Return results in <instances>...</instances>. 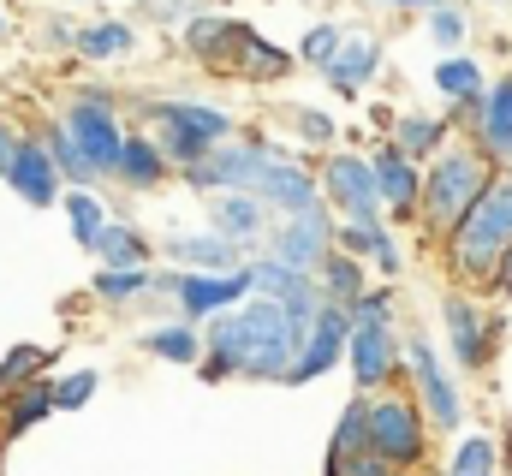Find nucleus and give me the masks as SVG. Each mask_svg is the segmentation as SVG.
Segmentation results:
<instances>
[{"label":"nucleus","mask_w":512,"mask_h":476,"mask_svg":"<svg viewBox=\"0 0 512 476\" xmlns=\"http://www.w3.org/2000/svg\"><path fill=\"white\" fill-rule=\"evenodd\" d=\"M507 244H512V173L489 179V191L453 227V268L471 274V280H495V262H501Z\"/></svg>","instance_id":"1"},{"label":"nucleus","mask_w":512,"mask_h":476,"mask_svg":"<svg viewBox=\"0 0 512 476\" xmlns=\"http://www.w3.org/2000/svg\"><path fill=\"white\" fill-rule=\"evenodd\" d=\"M483 191H489V161L477 149H441L429 179H423V209H429V221L441 233H453Z\"/></svg>","instance_id":"2"},{"label":"nucleus","mask_w":512,"mask_h":476,"mask_svg":"<svg viewBox=\"0 0 512 476\" xmlns=\"http://www.w3.org/2000/svg\"><path fill=\"white\" fill-rule=\"evenodd\" d=\"M346 340H352V310H346L340 298H322L316 322L304 328V340H298V357H292V369H286V387H304V381L328 375V369L346 357Z\"/></svg>","instance_id":"3"},{"label":"nucleus","mask_w":512,"mask_h":476,"mask_svg":"<svg viewBox=\"0 0 512 476\" xmlns=\"http://www.w3.org/2000/svg\"><path fill=\"white\" fill-rule=\"evenodd\" d=\"M60 125L78 137V149L90 155L96 179H114V173H120V149H126V131L114 125V102H108L102 90L78 96V102H72V114L60 119Z\"/></svg>","instance_id":"4"},{"label":"nucleus","mask_w":512,"mask_h":476,"mask_svg":"<svg viewBox=\"0 0 512 476\" xmlns=\"http://www.w3.org/2000/svg\"><path fill=\"white\" fill-rule=\"evenodd\" d=\"M161 286L185 304V316H215V310H233L245 292H256V274L251 268H179Z\"/></svg>","instance_id":"5"},{"label":"nucleus","mask_w":512,"mask_h":476,"mask_svg":"<svg viewBox=\"0 0 512 476\" xmlns=\"http://www.w3.org/2000/svg\"><path fill=\"white\" fill-rule=\"evenodd\" d=\"M423 417L411 399H370V447L382 453L387 465H417L423 459Z\"/></svg>","instance_id":"6"},{"label":"nucleus","mask_w":512,"mask_h":476,"mask_svg":"<svg viewBox=\"0 0 512 476\" xmlns=\"http://www.w3.org/2000/svg\"><path fill=\"white\" fill-rule=\"evenodd\" d=\"M268 155L274 149H262V143H233V149H209L197 167H185L191 173V185L197 191H256V179H262V167H268Z\"/></svg>","instance_id":"7"},{"label":"nucleus","mask_w":512,"mask_h":476,"mask_svg":"<svg viewBox=\"0 0 512 476\" xmlns=\"http://www.w3.org/2000/svg\"><path fill=\"white\" fill-rule=\"evenodd\" d=\"M322 185H328V203H334L346 221H376L382 191H376V167H370V161H358V155H334V161L322 167Z\"/></svg>","instance_id":"8"},{"label":"nucleus","mask_w":512,"mask_h":476,"mask_svg":"<svg viewBox=\"0 0 512 476\" xmlns=\"http://www.w3.org/2000/svg\"><path fill=\"white\" fill-rule=\"evenodd\" d=\"M6 179H12V191H18L24 203H36V209L60 203V161L48 155V143H42V137H18Z\"/></svg>","instance_id":"9"},{"label":"nucleus","mask_w":512,"mask_h":476,"mask_svg":"<svg viewBox=\"0 0 512 476\" xmlns=\"http://www.w3.org/2000/svg\"><path fill=\"white\" fill-rule=\"evenodd\" d=\"M256 197H262V203H274L280 215H304V209H316V203H322L316 179H310L298 161H286V155H268V167H262V179H256Z\"/></svg>","instance_id":"10"},{"label":"nucleus","mask_w":512,"mask_h":476,"mask_svg":"<svg viewBox=\"0 0 512 476\" xmlns=\"http://www.w3.org/2000/svg\"><path fill=\"white\" fill-rule=\"evenodd\" d=\"M328 238H334V227H328V215H322V203H316V209H304V215H286V227L274 233V256L292 262V268H316V262L328 256Z\"/></svg>","instance_id":"11"},{"label":"nucleus","mask_w":512,"mask_h":476,"mask_svg":"<svg viewBox=\"0 0 512 476\" xmlns=\"http://www.w3.org/2000/svg\"><path fill=\"white\" fill-rule=\"evenodd\" d=\"M405 357H411V369H417L423 411H429L441 429H459V393H453V381L441 375V363H435V352H429V340H405Z\"/></svg>","instance_id":"12"},{"label":"nucleus","mask_w":512,"mask_h":476,"mask_svg":"<svg viewBox=\"0 0 512 476\" xmlns=\"http://www.w3.org/2000/svg\"><path fill=\"white\" fill-rule=\"evenodd\" d=\"M346 352H352V375H358V387H382L387 375H393L399 340L387 334V322H352Z\"/></svg>","instance_id":"13"},{"label":"nucleus","mask_w":512,"mask_h":476,"mask_svg":"<svg viewBox=\"0 0 512 476\" xmlns=\"http://www.w3.org/2000/svg\"><path fill=\"white\" fill-rule=\"evenodd\" d=\"M149 119H155V143H161V155H167V167H197L215 143L197 131V125H185V119L173 114L167 102H149Z\"/></svg>","instance_id":"14"},{"label":"nucleus","mask_w":512,"mask_h":476,"mask_svg":"<svg viewBox=\"0 0 512 476\" xmlns=\"http://www.w3.org/2000/svg\"><path fill=\"white\" fill-rule=\"evenodd\" d=\"M0 405H6V423H0V435H6V441L30 435V423H42L48 411H60V405H54V381H42V375L18 381V387L0 399Z\"/></svg>","instance_id":"15"},{"label":"nucleus","mask_w":512,"mask_h":476,"mask_svg":"<svg viewBox=\"0 0 512 476\" xmlns=\"http://www.w3.org/2000/svg\"><path fill=\"white\" fill-rule=\"evenodd\" d=\"M441 316H447L453 357H459L465 369H477V363L489 357V322L477 316V304H471V298H447V304H441Z\"/></svg>","instance_id":"16"},{"label":"nucleus","mask_w":512,"mask_h":476,"mask_svg":"<svg viewBox=\"0 0 512 476\" xmlns=\"http://www.w3.org/2000/svg\"><path fill=\"white\" fill-rule=\"evenodd\" d=\"M239 36H245V24L227 18V12H215V18H185V42H191V54L209 60V66H233Z\"/></svg>","instance_id":"17"},{"label":"nucleus","mask_w":512,"mask_h":476,"mask_svg":"<svg viewBox=\"0 0 512 476\" xmlns=\"http://www.w3.org/2000/svg\"><path fill=\"white\" fill-rule=\"evenodd\" d=\"M376 191H382L387 209H411L417 197H423V179H417V167H411V155L393 143V149H376Z\"/></svg>","instance_id":"18"},{"label":"nucleus","mask_w":512,"mask_h":476,"mask_svg":"<svg viewBox=\"0 0 512 476\" xmlns=\"http://www.w3.org/2000/svg\"><path fill=\"white\" fill-rule=\"evenodd\" d=\"M376 66H382V48H376L370 36H352V42H340V54H334L322 72H328V84H334V90H358Z\"/></svg>","instance_id":"19"},{"label":"nucleus","mask_w":512,"mask_h":476,"mask_svg":"<svg viewBox=\"0 0 512 476\" xmlns=\"http://www.w3.org/2000/svg\"><path fill=\"white\" fill-rule=\"evenodd\" d=\"M370 447V399H352L340 429H334V447H328V471H346L358 453Z\"/></svg>","instance_id":"20"},{"label":"nucleus","mask_w":512,"mask_h":476,"mask_svg":"<svg viewBox=\"0 0 512 476\" xmlns=\"http://www.w3.org/2000/svg\"><path fill=\"white\" fill-rule=\"evenodd\" d=\"M173 256H179V268H239V238L197 233V238H179Z\"/></svg>","instance_id":"21"},{"label":"nucleus","mask_w":512,"mask_h":476,"mask_svg":"<svg viewBox=\"0 0 512 476\" xmlns=\"http://www.w3.org/2000/svg\"><path fill=\"white\" fill-rule=\"evenodd\" d=\"M215 227L227 238H256L262 233V197L256 191H227V197H215Z\"/></svg>","instance_id":"22"},{"label":"nucleus","mask_w":512,"mask_h":476,"mask_svg":"<svg viewBox=\"0 0 512 476\" xmlns=\"http://www.w3.org/2000/svg\"><path fill=\"white\" fill-rule=\"evenodd\" d=\"M477 119H483V149L489 155H512V78L495 84V96L477 102Z\"/></svg>","instance_id":"23"},{"label":"nucleus","mask_w":512,"mask_h":476,"mask_svg":"<svg viewBox=\"0 0 512 476\" xmlns=\"http://www.w3.org/2000/svg\"><path fill=\"white\" fill-rule=\"evenodd\" d=\"M161 173H167L161 143H155V137H126V149H120V179L137 185V191H149V185H161Z\"/></svg>","instance_id":"24"},{"label":"nucleus","mask_w":512,"mask_h":476,"mask_svg":"<svg viewBox=\"0 0 512 476\" xmlns=\"http://www.w3.org/2000/svg\"><path fill=\"white\" fill-rule=\"evenodd\" d=\"M60 203H66V215H72V238H78L84 250H96V238H102V227H108L102 197H96L90 185H78V191H60Z\"/></svg>","instance_id":"25"},{"label":"nucleus","mask_w":512,"mask_h":476,"mask_svg":"<svg viewBox=\"0 0 512 476\" xmlns=\"http://www.w3.org/2000/svg\"><path fill=\"white\" fill-rule=\"evenodd\" d=\"M393 143H399L411 161H423V155H441V149H447V125H441V119H423V114H405L393 125Z\"/></svg>","instance_id":"26"},{"label":"nucleus","mask_w":512,"mask_h":476,"mask_svg":"<svg viewBox=\"0 0 512 476\" xmlns=\"http://www.w3.org/2000/svg\"><path fill=\"white\" fill-rule=\"evenodd\" d=\"M256 292L262 298H280V304H292L304 286H310V268H292V262H280V256H268V262H256Z\"/></svg>","instance_id":"27"},{"label":"nucleus","mask_w":512,"mask_h":476,"mask_svg":"<svg viewBox=\"0 0 512 476\" xmlns=\"http://www.w3.org/2000/svg\"><path fill=\"white\" fill-rule=\"evenodd\" d=\"M233 66H239L245 78H280V72H286L292 60H286V54H280L274 42H262L251 24H245V36H239V54H233Z\"/></svg>","instance_id":"28"},{"label":"nucleus","mask_w":512,"mask_h":476,"mask_svg":"<svg viewBox=\"0 0 512 476\" xmlns=\"http://www.w3.org/2000/svg\"><path fill=\"white\" fill-rule=\"evenodd\" d=\"M42 143H48V155L60 161V179H72V185H90V179H96L90 155L78 149V137H72L66 125H48V131H42Z\"/></svg>","instance_id":"29"},{"label":"nucleus","mask_w":512,"mask_h":476,"mask_svg":"<svg viewBox=\"0 0 512 476\" xmlns=\"http://www.w3.org/2000/svg\"><path fill=\"white\" fill-rule=\"evenodd\" d=\"M143 346H149L155 357H167V363H197V357L209 352V346H203V334H197L191 322H179V328H155Z\"/></svg>","instance_id":"30"},{"label":"nucleus","mask_w":512,"mask_h":476,"mask_svg":"<svg viewBox=\"0 0 512 476\" xmlns=\"http://www.w3.org/2000/svg\"><path fill=\"white\" fill-rule=\"evenodd\" d=\"M435 84H441L453 102H483V72H477V60H465V54L441 60V66H435Z\"/></svg>","instance_id":"31"},{"label":"nucleus","mask_w":512,"mask_h":476,"mask_svg":"<svg viewBox=\"0 0 512 476\" xmlns=\"http://www.w3.org/2000/svg\"><path fill=\"white\" fill-rule=\"evenodd\" d=\"M96 256H102L108 268H137V262L149 256V244L137 238V227H102V238H96Z\"/></svg>","instance_id":"32"},{"label":"nucleus","mask_w":512,"mask_h":476,"mask_svg":"<svg viewBox=\"0 0 512 476\" xmlns=\"http://www.w3.org/2000/svg\"><path fill=\"white\" fill-rule=\"evenodd\" d=\"M316 268H322V286H328V298H340V304H352V298L364 292V274H358V262H352V256H340V250H328V256L316 262Z\"/></svg>","instance_id":"33"},{"label":"nucleus","mask_w":512,"mask_h":476,"mask_svg":"<svg viewBox=\"0 0 512 476\" xmlns=\"http://www.w3.org/2000/svg\"><path fill=\"white\" fill-rule=\"evenodd\" d=\"M78 54H90V60L131 54V24H90V30H78Z\"/></svg>","instance_id":"34"},{"label":"nucleus","mask_w":512,"mask_h":476,"mask_svg":"<svg viewBox=\"0 0 512 476\" xmlns=\"http://www.w3.org/2000/svg\"><path fill=\"white\" fill-rule=\"evenodd\" d=\"M149 286H155V280L143 274V262H137V268H102V274H96V292H102L108 304H131V298H143Z\"/></svg>","instance_id":"35"},{"label":"nucleus","mask_w":512,"mask_h":476,"mask_svg":"<svg viewBox=\"0 0 512 476\" xmlns=\"http://www.w3.org/2000/svg\"><path fill=\"white\" fill-rule=\"evenodd\" d=\"M173 114L185 119V125H197L209 143H221V137H233V119L221 114V108H203V102H167Z\"/></svg>","instance_id":"36"},{"label":"nucleus","mask_w":512,"mask_h":476,"mask_svg":"<svg viewBox=\"0 0 512 476\" xmlns=\"http://www.w3.org/2000/svg\"><path fill=\"white\" fill-rule=\"evenodd\" d=\"M42 357H48L42 346H18V352H6V363H0V399H6L18 381H30V375L42 369Z\"/></svg>","instance_id":"37"},{"label":"nucleus","mask_w":512,"mask_h":476,"mask_svg":"<svg viewBox=\"0 0 512 476\" xmlns=\"http://www.w3.org/2000/svg\"><path fill=\"white\" fill-rule=\"evenodd\" d=\"M501 465V453H495V441H483V435H471L459 453H453V471L459 476H477V471H495Z\"/></svg>","instance_id":"38"},{"label":"nucleus","mask_w":512,"mask_h":476,"mask_svg":"<svg viewBox=\"0 0 512 476\" xmlns=\"http://www.w3.org/2000/svg\"><path fill=\"white\" fill-rule=\"evenodd\" d=\"M90 393H96V369H78V375L54 381V405H60V411H78V405H90Z\"/></svg>","instance_id":"39"},{"label":"nucleus","mask_w":512,"mask_h":476,"mask_svg":"<svg viewBox=\"0 0 512 476\" xmlns=\"http://www.w3.org/2000/svg\"><path fill=\"white\" fill-rule=\"evenodd\" d=\"M340 42H346V36H340V30H334V24H316V30H310V36H304V48H298V54H304V60H310V66H328V60H334V54H340Z\"/></svg>","instance_id":"40"},{"label":"nucleus","mask_w":512,"mask_h":476,"mask_svg":"<svg viewBox=\"0 0 512 476\" xmlns=\"http://www.w3.org/2000/svg\"><path fill=\"white\" fill-rule=\"evenodd\" d=\"M346 310H352V322H387L393 298H387V292H358V298H352Z\"/></svg>","instance_id":"41"},{"label":"nucleus","mask_w":512,"mask_h":476,"mask_svg":"<svg viewBox=\"0 0 512 476\" xmlns=\"http://www.w3.org/2000/svg\"><path fill=\"white\" fill-rule=\"evenodd\" d=\"M429 30H435V42H459V36H465V18H459L453 6H435V18H429Z\"/></svg>","instance_id":"42"},{"label":"nucleus","mask_w":512,"mask_h":476,"mask_svg":"<svg viewBox=\"0 0 512 476\" xmlns=\"http://www.w3.org/2000/svg\"><path fill=\"white\" fill-rule=\"evenodd\" d=\"M298 131H304V143H334V119L328 114H310V108H304V114H298Z\"/></svg>","instance_id":"43"},{"label":"nucleus","mask_w":512,"mask_h":476,"mask_svg":"<svg viewBox=\"0 0 512 476\" xmlns=\"http://www.w3.org/2000/svg\"><path fill=\"white\" fill-rule=\"evenodd\" d=\"M495 292H507L512 298V244L501 250V262H495Z\"/></svg>","instance_id":"44"},{"label":"nucleus","mask_w":512,"mask_h":476,"mask_svg":"<svg viewBox=\"0 0 512 476\" xmlns=\"http://www.w3.org/2000/svg\"><path fill=\"white\" fill-rule=\"evenodd\" d=\"M12 149H18V137H12V125H6V119H0V173H6V167H12Z\"/></svg>","instance_id":"45"},{"label":"nucleus","mask_w":512,"mask_h":476,"mask_svg":"<svg viewBox=\"0 0 512 476\" xmlns=\"http://www.w3.org/2000/svg\"><path fill=\"white\" fill-rule=\"evenodd\" d=\"M405 6H435V0H405Z\"/></svg>","instance_id":"46"},{"label":"nucleus","mask_w":512,"mask_h":476,"mask_svg":"<svg viewBox=\"0 0 512 476\" xmlns=\"http://www.w3.org/2000/svg\"><path fill=\"white\" fill-rule=\"evenodd\" d=\"M0 30H6V18H0Z\"/></svg>","instance_id":"47"}]
</instances>
